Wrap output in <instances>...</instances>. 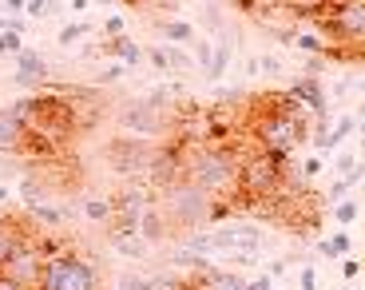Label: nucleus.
Returning <instances> with one entry per match:
<instances>
[{"label":"nucleus","mask_w":365,"mask_h":290,"mask_svg":"<svg viewBox=\"0 0 365 290\" xmlns=\"http://www.w3.org/2000/svg\"><path fill=\"white\" fill-rule=\"evenodd\" d=\"M334 219H338L341 227H349V223H354V219H357V199H354V195H349V199H341V203H334Z\"/></svg>","instance_id":"nucleus-26"},{"label":"nucleus","mask_w":365,"mask_h":290,"mask_svg":"<svg viewBox=\"0 0 365 290\" xmlns=\"http://www.w3.org/2000/svg\"><path fill=\"white\" fill-rule=\"evenodd\" d=\"M163 56H167V72H187V68H195V56L179 44H163Z\"/></svg>","instance_id":"nucleus-25"},{"label":"nucleus","mask_w":365,"mask_h":290,"mask_svg":"<svg viewBox=\"0 0 365 290\" xmlns=\"http://www.w3.org/2000/svg\"><path fill=\"white\" fill-rule=\"evenodd\" d=\"M88 32H91L88 20H68V24L60 28V32H56V44H60V48H72V44H80V40L88 36Z\"/></svg>","instance_id":"nucleus-23"},{"label":"nucleus","mask_w":365,"mask_h":290,"mask_svg":"<svg viewBox=\"0 0 365 290\" xmlns=\"http://www.w3.org/2000/svg\"><path fill=\"white\" fill-rule=\"evenodd\" d=\"M258 72H266V76H282V60H278L274 52L258 56Z\"/></svg>","instance_id":"nucleus-33"},{"label":"nucleus","mask_w":365,"mask_h":290,"mask_svg":"<svg viewBox=\"0 0 365 290\" xmlns=\"http://www.w3.org/2000/svg\"><path fill=\"white\" fill-rule=\"evenodd\" d=\"M20 32H9V28H4V32H0V56H16L20 52Z\"/></svg>","instance_id":"nucleus-30"},{"label":"nucleus","mask_w":365,"mask_h":290,"mask_svg":"<svg viewBox=\"0 0 365 290\" xmlns=\"http://www.w3.org/2000/svg\"><path fill=\"white\" fill-rule=\"evenodd\" d=\"M24 4L28 0H0V12L4 16H24Z\"/></svg>","instance_id":"nucleus-37"},{"label":"nucleus","mask_w":365,"mask_h":290,"mask_svg":"<svg viewBox=\"0 0 365 290\" xmlns=\"http://www.w3.org/2000/svg\"><path fill=\"white\" fill-rule=\"evenodd\" d=\"M286 187V159L274 151H247L238 159V191H242V199L238 203H266L274 195H282Z\"/></svg>","instance_id":"nucleus-4"},{"label":"nucleus","mask_w":365,"mask_h":290,"mask_svg":"<svg viewBox=\"0 0 365 290\" xmlns=\"http://www.w3.org/2000/svg\"><path fill=\"white\" fill-rule=\"evenodd\" d=\"M365 183V164H357L354 171L349 175H338V179L329 183V191H326V203L329 207H334V203H341V199H349V195H354L357 187H361Z\"/></svg>","instance_id":"nucleus-14"},{"label":"nucleus","mask_w":365,"mask_h":290,"mask_svg":"<svg viewBox=\"0 0 365 290\" xmlns=\"http://www.w3.org/2000/svg\"><path fill=\"white\" fill-rule=\"evenodd\" d=\"M151 195H155V207L163 211L167 227H179L182 235L207 227V223H219V219H227L230 211H235V203L210 199L207 191L191 179H179V183H171V187L151 191Z\"/></svg>","instance_id":"nucleus-2"},{"label":"nucleus","mask_w":365,"mask_h":290,"mask_svg":"<svg viewBox=\"0 0 365 290\" xmlns=\"http://www.w3.org/2000/svg\"><path fill=\"white\" fill-rule=\"evenodd\" d=\"M115 290H155V286H151V279H147V274H123Z\"/></svg>","instance_id":"nucleus-29"},{"label":"nucleus","mask_w":365,"mask_h":290,"mask_svg":"<svg viewBox=\"0 0 365 290\" xmlns=\"http://www.w3.org/2000/svg\"><path fill=\"white\" fill-rule=\"evenodd\" d=\"M52 80V68H48V60L40 52H32V48H20L16 56H12V84L24 91H40L44 84Z\"/></svg>","instance_id":"nucleus-10"},{"label":"nucleus","mask_w":365,"mask_h":290,"mask_svg":"<svg viewBox=\"0 0 365 290\" xmlns=\"http://www.w3.org/2000/svg\"><path fill=\"white\" fill-rule=\"evenodd\" d=\"M36 290H100V274L96 266L76 251H56L40 266Z\"/></svg>","instance_id":"nucleus-6"},{"label":"nucleus","mask_w":365,"mask_h":290,"mask_svg":"<svg viewBox=\"0 0 365 290\" xmlns=\"http://www.w3.org/2000/svg\"><path fill=\"white\" fill-rule=\"evenodd\" d=\"M83 215H88L91 223L108 227L111 215H115V207H111V199H100V195H91V199H83Z\"/></svg>","instance_id":"nucleus-21"},{"label":"nucleus","mask_w":365,"mask_h":290,"mask_svg":"<svg viewBox=\"0 0 365 290\" xmlns=\"http://www.w3.org/2000/svg\"><path fill=\"white\" fill-rule=\"evenodd\" d=\"M151 155H155V147L147 144V139H139V136H128V131L108 144V164H111V171L123 175V179H143L147 183Z\"/></svg>","instance_id":"nucleus-8"},{"label":"nucleus","mask_w":365,"mask_h":290,"mask_svg":"<svg viewBox=\"0 0 365 290\" xmlns=\"http://www.w3.org/2000/svg\"><path fill=\"white\" fill-rule=\"evenodd\" d=\"M182 159H187V179L199 183L202 191H207L210 199L219 203H235L242 199V191H238V159H242V151H235L230 144H195V139H182Z\"/></svg>","instance_id":"nucleus-1"},{"label":"nucleus","mask_w":365,"mask_h":290,"mask_svg":"<svg viewBox=\"0 0 365 290\" xmlns=\"http://www.w3.org/2000/svg\"><path fill=\"white\" fill-rule=\"evenodd\" d=\"M227 68H230V40H227V32H219V40H215V56H210V68L202 76H207L210 84H219L222 76H227Z\"/></svg>","instance_id":"nucleus-18"},{"label":"nucleus","mask_w":365,"mask_h":290,"mask_svg":"<svg viewBox=\"0 0 365 290\" xmlns=\"http://www.w3.org/2000/svg\"><path fill=\"white\" fill-rule=\"evenodd\" d=\"M179 290H187V286H179Z\"/></svg>","instance_id":"nucleus-46"},{"label":"nucleus","mask_w":365,"mask_h":290,"mask_svg":"<svg viewBox=\"0 0 365 290\" xmlns=\"http://www.w3.org/2000/svg\"><path fill=\"white\" fill-rule=\"evenodd\" d=\"M100 52L115 56V60L123 64V68H139V64H143V48H139L135 40L128 36V32H123V36H115V40H103Z\"/></svg>","instance_id":"nucleus-13"},{"label":"nucleus","mask_w":365,"mask_h":290,"mask_svg":"<svg viewBox=\"0 0 365 290\" xmlns=\"http://www.w3.org/2000/svg\"><path fill=\"white\" fill-rule=\"evenodd\" d=\"M143 60L151 64V68H159V72H167V56H163V44H155V48H143Z\"/></svg>","instance_id":"nucleus-35"},{"label":"nucleus","mask_w":365,"mask_h":290,"mask_svg":"<svg viewBox=\"0 0 365 290\" xmlns=\"http://www.w3.org/2000/svg\"><path fill=\"white\" fill-rule=\"evenodd\" d=\"M115 124L128 131V136H159L167 124H171V91L155 88L151 96H139V100H123L115 111Z\"/></svg>","instance_id":"nucleus-5"},{"label":"nucleus","mask_w":365,"mask_h":290,"mask_svg":"<svg viewBox=\"0 0 365 290\" xmlns=\"http://www.w3.org/2000/svg\"><path fill=\"white\" fill-rule=\"evenodd\" d=\"M290 91L298 96L306 108H310V116H326L329 111V96H326V84L318 80V76H294L290 80Z\"/></svg>","instance_id":"nucleus-11"},{"label":"nucleus","mask_w":365,"mask_h":290,"mask_svg":"<svg viewBox=\"0 0 365 290\" xmlns=\"http://www.w3.org/2000/svg\"><path fill=\"white\" fill-rule=\"evenodd\" d=\"M357 119H365V104H361V108H357Z\"/></svg>","instance_id":"nucleus-45"},{"label":"nucleus","mask_w":365,"mask_h":290,"mask_svg":"<svg viewBox=\"0 0 365 290\" xmlns=\"http://www.w3.org/2000/svg\"><path fill=\"white\" fill-rule=\"evenodd\" d=\"M357 164H361V155H357V151H341L338 159H334V171H338V175H349Z\"/></svg>","instance_id":"nucleus-31"},{"label":"nucleus","mask_w":365,"mask_h":290,"mask_svg":"<svg viewBox=\"0 0 365 290\" xmlns=\"http://www.w3.org/2000/svg\"><path fill=\"white\" fill-rule=\"evenodd\" d=\"M298 290H318V266L314 263H306L298 271Z\"/></svg>","instance_id":"nucleus-32"},{"label":"nucleus","mask_w":365,"mask_h":290,"mask_svg":"<svg viewBox=\"0 0 365 290\" xmlns=\"http://www.w3.org/2000/svg\"><path fill=\"white\" fill-rule=\"evenodd\" d=\"M0 155H28V131L9 108H0Z\"/></svg>","instance_id":"nucleus-12"},{"label":"nucleus","mask_w":365,"mask_h":290,"mask_svg":"<svg viewBox=\"0 0 365 290\" xmlns=\"http://www.w3.org/2000/svg\"><path fill=\"white\" fill-rule=\"evenodd\" d=\"M250 136H255V147L290 159L294 147H302L306 139H310V119H290L266 100L262 108L250 116Z\"/></svg>","instance_id":"nucleus-3"},{"label":"nucleus","mask_w":365,"mask_h":290,"mask_svg":"<svg viewBox=\"0 0 365 290\" xmlns=\"http://www.w3.org/2000/svg\"><path fill=\"white\" fill-rule=\"evenodd\" d=\"M322 164H326L322 155H306V159H302V167H298V171H302V179H314V175L322 171Z\"/></svg>","instance_id":"nucleus-36"},{"label":"nucleus","mask_w":365,"mask_h":290,"mask_svg":"<svg viewBox=\"0 0 365 290\" xmlns=\"http://www.w3.org/2000/svg\"><path fill=\"white\" fill-rule=\"evenodd\" d=\"M318 20L329 28L326 40H338L346 48L365 44V0H329Z\"/></svg>","instance_id":"nucleus-7"},{"label":"nucleus","mask_w":365,"mask_h":290,"mask_svg":"<svg viewBox=\"0 0 365 290\" xmlns=\"http://www.w3.org/2000/svg\"><path fill=\"white\" fill-rule=\"evenodd\" d=\"M88 4H91V0H68V9H72L76 16H80V12H88Z\"/></svg>","instance_id":"nucleus-41"},{"label":"nucleus","mask_w":365,"mask_h":290,"mask_svg":"<svg viewBox=\"0 0 365 290\" xmlns=\"http://www.w3.org/2000/svg\"><path fill=\"white\" fill-rule=\"evenodd\" d=\"M24 239H28V227H24V223H16V219H9V215L0 219V266L9 263V254L16 251Z\"/></svg>","instance_id":"nucleus-15"},{"label":"nucleus","mask_w":365,"mask_h":290,"mask_svg":"<svg viewBox=\"0 0 365 290\" xmlns=\"http://www.w3.org/2000/svg\"><path fill=\"white\" fill-rule=\"evenodd\" d=\"M123 28H128V20H123V16H108V20H103V40L123 36Z\"/></svg>","instance_id":"nucleus-34"},{"label":"nucleus","mask_w":365,"mask_h":290,"mask_svg":"<svg viewBox=\"0 0 365 290\" xmlns=\"http://www.w3.org/2000/svg\"><path fill=\"white\" fill-rule=\"evenodd\" d=\"M28 215L36 219L40 227H64V207H52V203H36V207H28Z\"/></svg>","instance_id":"nucleus-22"},{"label":"nucleus","mask_w":365,"mask_h":290,"mask_svg":"<svg viewBox=\"0 0 365 290\" xmlns=\"http://www.w3.org/2000/svg\"><path fill=\"white\" fill-rule=\"evenodd\" d=\"M4 28H9V16H4V12H0V32H4Z\"/></svg>","instance_id":"nucleus-44"},{"label":"nucleus","mask_w":365,"mask_h":290,"mask_svg":"<svg viewBox=\"0 0 365 290\" xmlns=\"http://www.w3.org/2000/svg\"><path fill=\"white\" fill-rule=\"evenodd\" d=\"M191 48H195V64L207 72V68H210V56H215V44H210V40H202V36H195Z\"/></svg>","instance_id":"nucleus-27"},{"label":"nucleus","mask_w":365,"mask_h":290,"mask_svg":"<svg viewBox=\"0 0 365 290\" xmlns=\"http://www.w3.org/2000/svg\"><path fill=\"white\" fill-rule=\"evenodd\" d=\"M357 274H361V263H357V259H341V279L354 282Z\"/></svg>","instance_id":"nucleus-38"},{"label":"nucleus","mask_w":365,"mask_h":290,"mask_svg":"<svg viewBox=\"0 0 365 290\" xmlns=\"http://www.w3.org/2000/svg\"><path fill=\"white\" fill-rule=\"evenodd\" d=\"M247 290H274V279H270V274H258V279L247 282Z\"/></svg>","instance_id":"nucleus-39"},{"label":"nucleus","mask_w":365,"mask_h":290,"mask_svg":"<svg viewBox=\"0 0 365 290\" xmlns=\"http://www.w3.org/2000/svg\"><path fill=\"white\" fill-rule=\"evenodd\" d=\"M108 243L115 246L123 259H147V251H151V243H147L139 231H135V235H108Z\"/></svg>","instance_id":"nucleus-19"},{"label":"nucleus","mask_w":365,"mask_h":290,"mask_svg":"<svg viewBox=\"0 0 365 290\" xmlns=\"http://www.w3.org/2000/svg\"><path fill=\"white\" fill-rule=\"evenodd\" d=\"M159 32H163V44H179V48H191L195 44V24H187V20H179V16H171V20H163L159 24Z\"/></svg>","instance_id":"nucleus-17"},{"label":"nucleus","mask_w":365,"mask_h":290,"mask_svg":"<svg viewBox=\"0 0 365 290\" xmlns=\"http://www.w3.org/2000/svg\"><path fill=\"white\" fill-rule=\"evenodd\" d=\"M357 131V116H338L334 124H329V131H326V144H322V155H334L341 144H346L349 136Z\"/></svg>","instance_id":"nucleus-16"},{"label":"nucleus","mask_w":365,"mask_h":290,"mask_svg":"<svg viewBox=\"0 0 365 290\" xmlns=\"http://www.w3.org/2000/svg\"><path fill=\"white\" fill-rule=\"evenodd\" d=\"M48 195H52V183L36 179V175H24V183H20V199H24V207H36V203L48 199Z\"/></svg>","instance_id":"nucleus-20"},{"label":"nucleus","mask_w":365,"mask_h":290,"mask_svg":"<svg viewBox=\"0 0 365 290\" xmlns=\"http://www.w3.org/2000/svg\"><path fill=\"white\" fill-rule=\"evenodd\" d=\"M0 290H28V286H24V282H16L12 274H4V271H0Z\"/></svg>","instance_id":"nucleus-40"},{"label":"nucleus","mask_w":365,"mask_h":290,"mask_svg":"<svg viewBox=\"0 0 365 290\" xmlns=\"http://www.w3.org/2000/svg\"><path fill=\"white\" fill-rule=\"evenodd\" d=\"M349 246H354V243H349V235H346V231H338V235H326V239H322L318 251L326 254V259H346Z\"/></svg>","instance_id":"nucleus-24"},{"label":"nucleus","mask_w":365,"mask_h":290,"mask_svg":"<svg viewBox=\"0 0 365 290\" xmlns=\"http://www.w3.org/2000/svg\"><path fill=\"white\" fill-rule=\"evenodd\" d=\"M9 195H12V191L4 187V183H0V207H9Z\"/></svg>","instance_id":"nucleus-42"},{"label":"nucleus","mask_w":365,"mask_h":290,"mask_svg":"<svg viewBox=\"0 0 365 290\" xmlns=\"http://www.w3.org/2000/svg\"><path fill=\"white\" fill-rule=\"evenodd\" d=\"M123 76H128L123 64H108V68H100V76H96V88H103V84H119Z\"/></svg>","instance_id":"nucleus-28"},{"label":"nucleus","mask_w":365,"mask_h":290,"mask_svg":"<svg viewBox=\"0 0 365 290\" xmlns=\"http://www.w3.org/2000/svg\"><path fill=\"white\" fill-rule=\"evenodd\" d=\"M357 136H361V139H365V119H357Z\"/></svg>","instance_id":"nucleus-43"},{"label":"nucleus","mask_w":365,"mask_h":290,"mask_svg":"<svg viewBox=\"0 0 365 290\" xmlns=\"http://www.w3.org/2000/svg\"><path fill=\"white\" fill-rule=\"evenodd\" d=\"M40 266H44V254H40L36 239L28 235L24 243H20L16 251L9 254V263L0 266V271H4V274H12L16 282H24L28 290H36V282H40Z\"/></svg>","instance_id":"nucleus-9"}]
</instances>
